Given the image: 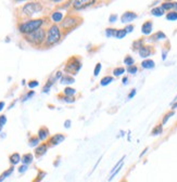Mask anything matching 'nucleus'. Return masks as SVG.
<instances>
[{
  "label": "nucleus",
  "mask_w": 177,
  "mask_h": 182,
  "mask_svg": "<svg viewBox=\"0 0 177 182\" xmlns=\"http://www.w3.org/2000/svg\"><path fill=\"white\" fill-rule=\"evenodd\" d=\"M43 24V19L28 20V21H25L17 25V29L23 35H27V34H31L33 31H37V29L41 28Z\"/></svg>",
  "instance_id": "f257e3e1"
},
{
  "label": "nucleus",
  "mask_w": 177,
  "mask_h": 182,
  "mask_svg": "<svg viewBox=\"0 0 177 182\" xmlns=\"http://www.w3.org/2000/svg\"><path fill=\"white\" fill-rule=\"evenodd\" d=\"M46 37H47V34H46V31L43 28H39L33 33L24 35L25 41H27L29 45L35 46V47H39V46L43 45L46 41Z\"/></svg>",
  "instance_id": "f03ea898"
},
{
  "label": "nucleus",
  "mask_w": 177,
  "mask_h": 182,
  "mask_svg": "<svg viewBox=\"0 0 177 182\" xmlns=\"http://www.w3.org/2000/svg\"><path fill=\"white\" fill-rule=\"evenodd\" d=\"M61 29L57 24H53L49 27L48 31H47V37H46L45 46L46 47H52V46L57 45L59 41L61 40Z\"/></svg>",
  "instance_id": "7ed1b4c3"
},
{
  "label": "nucleus",
  "mask_w": 177,
  "mask_h": 182,
  "mask_svg": "<svg viewBox=\"0 0 177 182\" xmlns=\"http://www.w3.org/2000/svg\"><path fill=\"white\" fill-rule=\"evenodd\" d=\"M43 10V5L40 2H36V1H32L22 7L21 11L22 14L25 17H32L33 15L37 14V13L41 12Z\"/></svg>",
  "instance_id": "20e7f679"
},
{
  "label": "nucleus",
  "mask_w": 177,
  "mask_h": 182,
  "mask_svg": "<svg viewBox=\"0 0 177 182\" xmlns=\"http://www.w3.org/2000/svg\"><path fill=\"white\" fill-rule=\"evenodd\" d=\"M81 23V17L77 16V15H67L64 17L63 22H61V27L64 31H72L75 27H77Z\"/></svg>",
  "instance_id": "39448f33"
},
{
  "label": "nucleus",
  "mask_w": 177,
  "mask_h": 182,
  "mask_svg": "<svg viewBox=\"0 0 177 182\" xmlns=\"http://www.w3.org/2000/svg\"><path fill=\"white\" fill-rule=\"evenodd\" d=\"M81 62L78 58L76 56H72L71 59H69V61L66 62L64 67V71L69 74L76 75L77 73L81 71Z\"/></svg>",
  "instance_id": "423d86ee"
},
{
  "label": "nucleus",
  "mask_w": 177,
  "mask_h": 182,
  "mask_svg": "<svg viewBox=\"0 0 177 182\" xmlns=\"http://www.w3.org/2000/svg\"><path fill=\"white\" fill-rule=\"evenodd\" d=\"M96 1L97 0H73L72 7L75 10L79 11V10L86 9V8L90 7V5H93L96 3Z\"/></svg>",
  "instance_id": "0eeeda50"
},
{
  "label": "nucleus",
  "mask_w": 177,
  "mask_h": 182,
  "mask_svg": "<svg viewBox=\"0 0 177 182\" xmlns=\"http://www.w3.org/2000/svg\"><path fill=\"white\" fill-rule=\"evenodd\" d=\"M136 19H137L136 13L132 12V11H126V12L123 13L122 16H121V22L124 23V24H128V23H130V22H133Z\"/></svg>",
  "instance_id": "6e6552de"
},
{
  "label": "nucleus",
  "mask_w": 177,
  "mask_h": 182,
  "mask_svg": "<svg viewBox=\"0 0 177 182\" xmlns=\"http://www.w3.org/2000/svg\"><path fill=\"white\" fill-rule=\"evenodd\" d=\"M138 53L140 58L147 59L148 56H150V55L152 54V49H151V47H149V46H142L138 50Z\"/></svg>",
  "instance_id": "1a4fd4ad"
},
{
  "label": "nucleus",
  "mask_w": 177,
  "mask_h": 182,
  "mask_svg": "<svg viewBox=\"0 0 177 182\" xmlns=\"http://www.w3.org/2000/svg\"><path fill=\"white\" fill-rule=\"evenodd\" d=\"M65 140V136L62 133H57L55 134L53 136H51L50 141H49V143L51 144V145H58V144H60L61 142H63Z\"/></svg>",
  "instance_id": "9d476101"
},
{
  "label": "nucleus",
  "mask_w": 177,
  "mask_h": 182,
  "mask_svg": "<svg viewBox=\"0 0 177 182\" xmlns=\"http://www.w3.org/2000/svg\"><path fill=\"white\" fill-rule=\"evenodd\" d=\"M152 29H153V24L151 21H147L145 22L142 26H141V33L144 34V35H150L152 33Z\"/></svg>",
  "instance_id": "9b49d317"
},
{
  "label": "nucleus",
  "mask_w": 177,
  "mask_h": 182,
  "mask_svg": "<svg viewBox=\"0 0 177 182\" xmlns=\"http://www.w3.org/2000/svg\"><path fill=\"white\" fill-rule=\"evenodd\" d=\"M161 7L164 9V11H176L177 12V2H172V1H166L162 3Z\"/></svg>",
  "instance_id": "f8f14e48"
},
{
  "label": "nucleus",
  "mask_w": 177,
  "mask_h": 182,
  "mask_svg": "<svg viewBox=\"0 0 177 182\" xmlns=\"http://www.w3.org/2000/svg\"><path fill=\"white\" fill-rule=\"evenodd\" d=\"M47 150H48V145H47V144H45V143L40 144V145L37 146L36 150H35V154H36L37 157H40V156L45 155Z\"/></svg>",
  "instance_id": "ddd939ff"
},
{
  "label": "nucleus",
  "mask_w": 177,
  "mask_h": 182,
  "mask_svg": "<svg viewBox=\"0 0 177 182\" xmlns=\"http://www.w3.org/2000/svg\"><path fill=\"white\" fill-rule=\"evenodd\" d=\"M154 66H156V63L151 59H146V60L141 62V67L145 68V70H152Z\"/></svg>",
  "instance_id": "4468645a"
},
{
  "label": "nucleus",
  "mask_w": 177,
  "mask_h": 182,
  "mask_svg": "<svg viewBox=\"0 0 177 182\" xmlns=\"http://www.w3.org/2000/svg\"><path fill=\"white\" fill-rule=\"evenodd\" d=\"M60 82L62 85H72L75 82V78L71 75L66 74V75H63L62 78L60 79Z\"/></svg>",
  "instance_id": "2eb2a0df"
},
{
  "label": "nucleus",
  "mask_w": 177,
  "mask_h": 182,
  "mask_svg": "<svg viewBox=\"0 0 177 182\" xmlns=\"http://www.w3.org/2000/svg\"><path fill=\"white\" fill-rule=\"evenodd\" d=\"M49 136V130L46 127H41L38 130V138L40 141H45L47 138Z\"/></svg>",
  "instance_id": "dca6fc26"
},
{
  "label": "nucleus",
  "mask_w": 177,
  "mask_h": 182,
  "mask_svg": "<svg viewBox=\"0 0 177 182\" xmlns=\"http://www.w3.org/2000/svg\"><path fill=\"white\" fill-rule=\"evenodd\" d=\"M51 20H52L55 23H60L63 20V13L60 11H55L51 14Z\"/></svg>",
  "instance_id": "f3484780"
},
{
  "label": "nucleus",
  "mask_w": 177,
  "mask_h": 182,
  "mask_svg": "<svg viewBox=\"0 0 177 182\" xmlns=\"http://www.w3.org/2000/svg\"><path fill=\"white\" fill-rule=\"evenodd\" d=\"M33 159H34V156H33V154H31V153H27V154H24V155L22 156V158H21V162L24 165H29V164H32V162H33Z\"/></svg>",
  "instance_id": "a211bd4d"
},
{
  "label": "nucleus",
  "mask_w": 177,
  "mask_h": 182,
  "mask_svg": "<svg viewBox=\"0 0 177 182\" xmlns=\"http://www.w3.org/2000/svg\"><path fill=\"white\" fill-rule=\"evenodd\" d=\"M55 82V78L53 77H50V79H49L48 82H47V84L43 86V93H48L49 92V90H50V88L52 87V85Z\"/></svg>",
  "instance_id": "6ab92c4d"
},
{
  "label": "nucleus",
  "mask_w": 177,
  "mask_h": 182,
  "mask_svg": "<svg viewBox=\"0 0 177 182\" xmlns=\"http://www.w3.org/2000/svg\"><path fill=\"white\" fill-rule=\"evenodd\" d=\"M165 13L164 9L162 7H156V8H153L151 10V14L154 15V16H162L163 14Z\"/></svg>",
  "instance_id": "aec40b11"
},
{
  "label": "nucleus",
  "mask_w": 177,
  "mask_h": 182,
  "mask_svg": "<svg viewBox=\"0 0 177 182\" xmlns=\"http://www.w3.org/2000/svg\"><path fill=\"white\" fill-rule=\"evenodd\" d=\"M63 94L66 96H74L76 94V90L72 87H65L63 90Z\"/></svg>",
  "instance_id": "412c9836"
},
{
  "label": "nucleus",
  "mask_w": 177,
  "mask_h": 182,
  "mask_svg": "<svg viewBox=\"0 0 177 182\" xmlns=\"http://www.w3.org/2000/svg\"><path fill=\"white\" fill-rule=\"evenodd\" d=\"M21 158L22 157L20 156L19 153H14L10 156V163L12 164V165H17V164H19L21 162Z\"/></svg>",
  "instance_id": "4be33fe9"
},
{
  "label": "nucleus",
  "mask_w": 177,
  "mask_h": 182,
  "mask_svg": "<svg viewBox=\"0 0 177 182\" xmlns=\"http://www.w3.org/2000/svg\"><path fill=\"white\" fill-rule=\"evenodd\" d=\"M112 82H113V77L112 76H104L100 80V86L105 87V86H108V85H110Z\"/></svg>",
  "instance_id": "5701e85b"
},
{
  "label": "nucleus",
  "mask_w": 177,
  "mask_h": 182,
  "mask_svg": "<svg viewBox=\"0 0 177 182\" xmlns=\"http://www.w3.org/2000/svg\"><path fill=\"white\" fill-rule=\"evenodd\" d=\"M166 20L168 21H172V22H174V21H177V12L176 11H170V12L166 14Z\"/></svg>",
  "instance_id": "b1692460"
},
{
  "label": "nucleus",
  "mask_w": 177,
  "mask_h": 182,
  "mask_svg": "<svg viewBox=\"0 0 177 182\" xmlns=\"http://www.w3.org/2000/svg\"><path fill=\"white\" fill-rule=\"evenodd\" d=\"M39 141H40V140H39L38 136H32L31 139H29V141H28V145L33 146V147L34 146H37L39 143Z\"/></svg>",
  "instance_id": "393cba45"
},
{
  "label": "nucleus",
  "mask_w": 177,
  "mask_h": 182,
  "mask_svg": "<svg viewBox=\"0 0 177 182\" xmlns=\"http://www.w3.org/2000/svg\"><path fill=\"white\" fill-rule=\"evenodd\" d=\"M124 73H125L124 67H116V68H114V70H113V75H114L115 77L121 76V75H123Z\"/></svg>",
  "instance_id": "a878e982"
},
{
  "label": "nucleus",
  "mask_w": 177,
  "mask_h": 182,
  "mask_svg": "<svg viewBox=\"0 0 177 182\" xmlns=\"http://www.w3.org/2000/svg\"><path fill=\"white\" fill-rule=\"evenodd\" d=\"M59 98H60V100H62L63 102H66V103H74V102H75L74 96H64V94H63V96H60Z\"/></svg>",
  "instance_id": "bb28decb"
},
{
  "label": "nucleus",
  "mask_w": 177,
  "mask_h": 182,
  "mask_svg": "<svg viewBox=\"0 0 177 182\" xmlns=\"http://www.w3.org/2000/svg\"><path fill=\"white\" fill-rule=\"evenodd\" d=\"M117 29L115 28H107L105 29V36L107 37H115Z\"/></svg>",
  "instance_id": "cd10ccee"
},
{
  "label": "nucleus",
  "mask_w": 177,
  "mask_h": 182,
  "mask_svg": "<svg viewBox=\"0 0 177 182\" xmlns=\"http://www.w3.org/2000/svg\"><path fill=\"white\" fill-rule=\"evenodd\" d=\"M162 131H163L162 125H158L156 127L153 128V130H152V134H153V136H159V134L162 133Z\"/></svg>",
  "instance_id": "c85d7f7f"
},
{
  "label": "nucleus",
  "mask_w": 177,
  "mask_h": 182,
  "mask_svg": "<svg viewBox=\"0 0 177 182\" xmlns=\"http://www.w3.org/2000/svg\"><path fill=\"white\" fill-rule=\"evenodd\" d=\"M127 35V33H126V31L125 29H117V31H116V36H115V38H117V39H123L125 36Z\"/></svg>",
  "instance_id": "c756f323"
},
{
  "label": "nucleus",
  "mask_w": 177,
  "mask_h": 182,
  "mask_svg": "<svg viewBox=\"0 0 177 182\" xmlns=\"http://www.w3.org/2000/svg\"><path fill=\"white\" fill-rule=\"evenodd\" d=\"M135 63V60L130 56V55H127V56H125L124 59V64L127 65V66H130V65H134Z\"/></svg>",
  "instance_id": "7c9ffc66"
},
{
  "label": "nucleus",
  "mask_w": 177,
  "mask_h": 182,
  "mask_svg": "<svg viewBox=\"0 0 177 182\" xmlns=\"http://www.w3.org/2000/svg\"><path fill=\"white\" fill-rule=\"evenodd\" d=\"M154 40H162V39H166V35L163 31H158V33L153 36Z\"/></svg>",
  "instance_id": "2f4dec72"
},
{
  "label": "nucleus",
  "mask_w": 177,
  "mask_h": 182,
  "mask_svg": "<svg viewBox=\"0 0 177 182\" xmlns=\"http://www.w3.org/2000/svg\"><path fill=\"white\" fill-rule=\"evenodd\" d=\"M174 114H175L174 111H171V112H168V114H166V115H165L164 117H163V119H162V125H165V124H166V122H168V119H170V118L172 117V116H174Z\"/></svg>",
  "instance_id": "473e14b6"
},
{
  "label": "nucleus",
  "mask_w": 177,
  "mask_h": 182,
  "mask_svg": "<svg viewBox=\"0 0 177 182\" xmlns=\"http://www.w3.org/2000/svg\"><path fill=\"white\" fill-rule=\"evenodd\" d=\"M34 96H35V91H33V90L28 91V92H27V93L22 98V102H26L27 100H29L31 98H33Z\"/></svg>",
  "instance_id": "72a5a7b5"
},
{
  "label": "nucleus",
  "mask_w": 177,
  "mask_h": 182,
  "mask_svg": "<svg viewBox=\"0 0 177 182\" xmlns=\"http://www.w3.org/2000/svg\"><path fill=\"white\" fill-rule=\"evenodd\" d=\"M144 46V41L141 40H137V41H135L134 43H133V50H139V49L141 48Z\"/></svg>",
  "instance_id": "f704fd0d"
},
{
  "label": "nucleus",
  "mask_w": 177,
  "mask_h": 182,
  "mask_svg": "<svg viewBox=\"0 0 177 182\" xmlns=\"http://www.w3.org/2000/svg\"><path fill=\"white\" fill-rule=\"evenodd\" d=\"M101 68H102V65H101V63H97L96 64V67H95V70H93V76L97 77L99 74H100L101 72Z\"/></svg>",
  "instance_id": "c9c22d12"
},
{
  "label": "nucleus",
  "mask_w": 177,
  "mask_h": 182,
  "mask_svg": "<svg viewBox=\"0 0 177 182\" xmlns=\"http://www.w3.org/2000/svg\"><path fill=\"white\" fill-rule=\"evenodd\" d=\"M127 72L129 73V74H136L137 72H138V67L136 66V65H130V66H127Z\"/></svg>",
  "instance_id": "e433bc0d"
},
{
  "label": "nucleus",
  "mask_w": 177,
  "mask_h": 182,
  "mask_svg": "<svg viewBox=\"0 0 177 182\" xmlns=\"http://www.w3.org/2000/svg\"><path fill=\"white\" fill-rule=\"evenodd\" d=\"M27 86H28L29 89H34V88H36V87L39 86V82H38V80L33 79V80H29L28 84H27Z\"/></svg>",
  "instance_id": "4c0bfd02"
},
{
  "label": "nucleus",
  "mask_w": 177,
  "mask_h": 182,
  "mask_svg": "<svg viewBox=\"0 0 177 182\" xmlns=\"http://www.w3.org/2000/svg\"><path fill=\"white\" fill-rule=\"evenodd\" d=\"M13 169H14V168H13V167H11L9 170H7V171H5V173H3L2 175H1V177H0V180H2V181H3V180H5L6 178H7V177H9V176L11 175V173H12Z\"/></svg>",
  "instance_id": "58836bf2"
},
{
  "label": "nucleus",
  "mask_w": 177,
  "mask_h": 182,
  "mask_svg": "<svg viewBox=\"0 0 177 182\" xmlns=\"http://www.w3.org/2000/svg\"><path fill=\"white\" fill-rule=\"evenodd\" d=\"M7 124V116L6 115H0V125L5 126Z\"/></svg>",
  "instance_id": "ea45409f"
},
{
  "label": "nucleus",
  "mask_w": 177,
  "mask_h": 182,
  "mask_svg": "<svg viewBox=\"0 0 177 182\" xmlns=\"http://www.w3.org/2000/svg\"><path fill=\"white\" fill-rule=\"evenodd\" d=\"M136 93H137L136 89H132V90H130V92L128 93V96H127V98H128V99H133L135 96H136Z\"/></svg>",
  "instance_id": "a19ab883"
},
{
  "label": "nucleus",
  "mask_w": 177,
  "mask_h": 182,
  "mask_svg": "<svg viewBox=\"0 0 177 182\" xmlns=\"http://www.w3.org/2000/svg\"><path fill=\"white\" fill-rule=\"evenodd\" d=\"M125 31H126V33H132L133 31H134V25H130V24H128L126 27H125Z\"/></svg>",
  "instance_id": "79ce46f5"
},
{
  "label": "nucleus",
  "mask_w": 177,
  "mask_h": 182,
  "mask_svg": "<svg viewBox=\"0 0 177 182\" xmlns=\"http://www.w3.org/2000/svg\"><path fill=\"white\" fill-rule=\"evenodd\" d=\"M116 20H117L116 14H112V15H110V17H109V22H110V23H114V22H116Z\"/></svg>",
  "instance_id": "37998d69"
},
{
  "label": "nucleus",
  "mask_w": 177,
  "mask_h": 182,
  "mask_svg": "<svg viewBox=\"0 0 177 182\" xmlns=\"http://www.w3.org/2000/svg\"><path fill=\"white\" fill-rule=\"evenodd\" d=\"M26 170H27V165H24V164H23V166H21V167L19 168V173H25Z\"/></svg>",
  "instance_id": "c03bdc74"
},
{
  "label": "nucleus",
  "mask_w": 177,
  "mask_h": 182,
  "mask_svg": "<svg viewBox=\"0 0 177 182\" xmlns=\"http://www.w3.org/2000/svg\"><path fill=\"white\" fill-rule=\"evenodd\" d=\"M64 127L65 128H70V127H71V120H70V119L65 120V122H64Z\"/></svg>",
  "instance_id": "a18cd8bd"
},
{
  "label": "nucleus",
  "mask_w": 177,
  "mask_h": 182,
  "mask_svg": "<svg viewBox=\"0 0 177 182\" xmlns=\"http://www.w3.org/2000/svg\"><path fill=\"white\" fill-rule=\"evenodd\" d=\"M122 82H123V85H127L128 84V77H123V79H122Z\"/></svg>",
  "instance_id": "49530a36"
},
{
  "label": "nucleus",
  "mask_w": 177,
  "mask_h": 182,
  "mask_svg": "<svg viewBox=\"0 0 177 182\" xmlns=\"http://www.w3.org/2000/svg\"><path fill=\"white\" fill-rule=\"evenodd\" d=\"M5 102H3V101H0V112H1V111L3 110V107H5Z\"/></svg>",
  "instance_id": "de8ad7c7"
},
{
  "label": "nucleus",
  "mask_w": 177,
  "mask_h": 182,
  "mask_svg": "<svg viewBox=\"0 0 177 182\" xmlns=\"http://www.w3.org/2000/svg\"><path fill=\"white\" fill-rule=\"evenodd\" d=\"M172 108H173V111H174L175 108H177V101H176V102H174V103H173Z\"/></svg>",
  "instance_id": "09e8293b"
},
{
  "label": "nucleus",
  "mask_w": 177,
  "mask_h": 182,
  "mask_svg": "<svg viewBox=\"0 0 177 182\" xmlns=\"http://www.w3.org/2000/svg\"><path fill=\"white\" fill-rule=\"evenodd\" d=\"M147 151H148V147H146V149L144 150V152H142V153L140 154V157H142V156H144L145 154H146V152H147Z\"/></svg>",
  "instance_id": "8fccbe9b"
},
{
  "label": "nucleus",
  "mask_w": 177,
  "mask_h": 182,
  "mask_svg": "<svg viewBox=\"0 0 177 182\" xmlns=\"http://www.w3.org/2000/svg\"><path fill=\"white\" fill-rule=\"evenodd\" d=\"M50 1H52V2H60L62 0H50Z\"/></svg>",
  "instance_id": "3c124183"
},
{
  "label": "nucleus",
  "mask_w": 177,
  "mask_h": 182,
  "mask_svg": "<svg viewBox=\"0 0 177 182\" xmlns=\"http://www.w3.org/2000/svg\"><path fill=\"white\" fill-rule=\"evenodd\" d=\"M176 101H177V96L174 98V101H173V103H174V102H176Z\"/></svg>",
  "instance_id": "603ef678"
},
{
  "label": "nucleus",
  "mask_w": 177,
  "mask_h": 182,
  "mask_svg": "<svg viewBox=\"0 0 177 182\" xmlns=\"http://www.w3.org/2000/svg\"><path fill=\"white\" fill-rule=\"evenodd\" d=\"M2 127H3V126H1V125H0V131L2 130Z\"/></svg>",
  "instance_id": "864d4df0"
},
{
  "label": "nucleus",
  "mask_w": 177,
  "mask_h": 182,
  "mask_svg": "<svg viewBox=\"0 0 177 182\" xmlns=\"http://www.w3.org/2000/svg\"><path fill=\"white\" fill-rule=\"evenodd\" d=\"M15 1H24V0H15Z\"/></svg>",
  "instance_id": "5fc2aeb1"
},
{
  "label": "nucleus",
  "mask_w": 177,
  "mask_h": 182,
  "mask_svg": "<svg viewBox=\"0 0 177 182\" xmlns=\"http://www.w3.org/2000/svg\"><path fill=\"white\" fill-rule=\"evenodd\" d=\"M0 182H2V180H0Z\"/></svg>",
  "instance_id": "6e6d98bb"
}]
</instances>
